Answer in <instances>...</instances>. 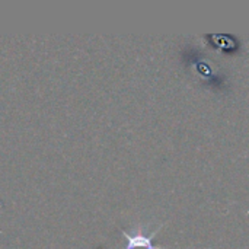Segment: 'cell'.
I'll return each mask as SVG.
<instances>
[{
    "instance_id": "6da1fadb",
    "label": "cell",
    "mask_w": 249,
    "mask_h": 249,
    "mask_svg": "<svg viewBox=\"0 0 249 249\" xmlns=\"http://www.w3.org/2000/svg\"><path fill=\"white\" fill-rule=\"evenodd\" d=\"M121 233L127 239V248L125 249H178L153 245L152 244V238L155 236V233L152 236H146L142 231H134L133 233H127V232L123 231Z\"/></svg>"
}]
</instances>
